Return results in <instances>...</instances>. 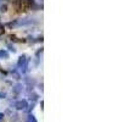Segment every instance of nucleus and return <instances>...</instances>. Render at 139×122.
<instances>
[{"label": "nucleus", "instance_id": "1", "mask_svg": "<svg viewBox=\"0 0 139 122\" xmlns=\"http://www.w3.org/2000/svg\"><path fill=\"white\" fill-rule=\"evenodd\" d=\"M32 5V1L31 0H17L16 2V7L20 10V11H26L31 7Z\"/></svg>", "mask_w": 139, "mask_h": 122}, {"label": "nucleus", "instance_id": "2", "mask_svg": "<svg viewBox=\"0 0 139 122\" xmlns=\"http://www.w3.org/2000/svg\"><path fill=\"white\" fill-rule=\"evenodd\" d=\"M2 33H4V27L0 26V34H2Z\"/></svg>", "mask_w": 139, "mask_h": 122}]
</instances>
